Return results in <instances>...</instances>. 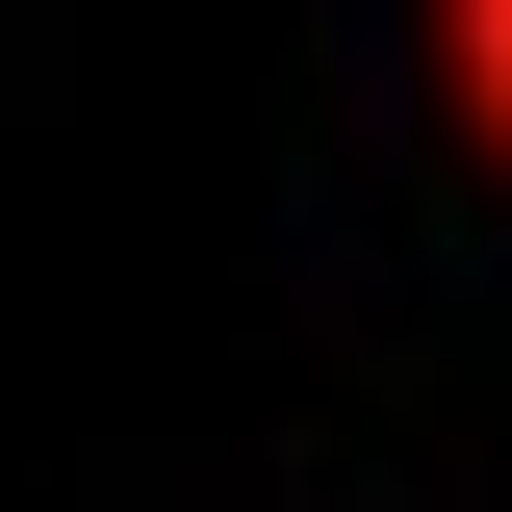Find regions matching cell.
Here are the masks:
<instances>
[{
  "mask_svg": "<svg viewBox=\"0 0 512 512\" xmlns=\"http://www.w3.org/2000/svg\"><path fill=\"white\" fill-rule=\"evenodd\" d=\"M410 26H436V128L512 180V0H410Z\"/></svg>",
  "mask_w": 512,
  "mask_h": 512,
  "instance_id": "6da1fadb",
  "label": "cell"
}]
</instances>
